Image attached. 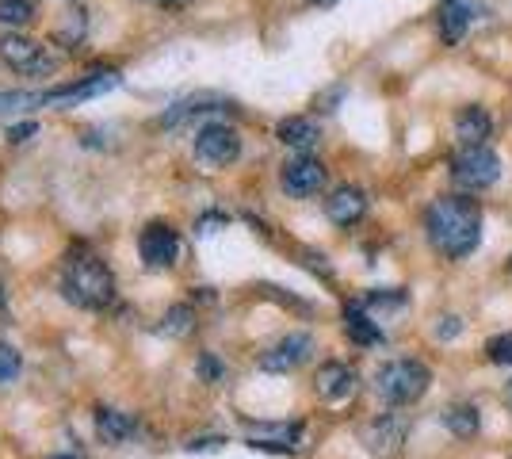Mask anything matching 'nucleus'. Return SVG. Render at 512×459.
Here are the masks:
<instances>
[{
  "label": "nucleus",
  "mask_w": 512,
  "mask_h": 459,
  "mask_svg": "<svg viewBox=\"0 0 512 459\" xmlns=\"http://www.w3.org/2000/svg\"><path fill=\"white\" fill-rule=\"evenodd\" d=\"M425 238L448 261L470 257L482 241V203L470 196L432 199L425 211Z\"/></svg>",
  "instance_id": "nucleus-1"
},
{
  "label": "nucleus",
  "mask_w": 512,
  "mask_h": 459,
  "mask_svg": "<svg viewBox=\"0 0 512 459\" xmlns=\"http://www.w3.org/2000/svg\"><path fill=\"white\" fill-rule=\"evenodd\" d=\"M62 295L81 310H104L115 303V276L96 257H73L62 268Z\"/></svg>",
  "instance_id": "nucleus-2"
},
{
  "label": "nucleus",
  "mask_w": 512,
  "mask_h": 459,
  "mask_svg": "<svg viewBox=\"0 0 512 459\" xmlns=\"http://www.w3.org/2000/svg\"><path fill=\"white\" fill-rule=\"evenodd\" d=\"M375 394L383 398L386 406H413V402H421L428 394V387H432V372H428L425 360H409V356H402V360H386V364H379L375 368Z\"/></svg>",
  "instance_id": "nucleus-3"
},
{
  "label": "nucleus",
  "mask_w": 512,
  "mask_h": 459,
  "mask_svg": "<svg viewBox=\"0 0 512 459\" xmlns=\"http://www.w3.org/2000/svg\"><path fill=\"white\" fill-rule=\"evenodd\" d=\"M119 85V73H92V77H81V81H69V85H58L50 92H31V96H0V108H20V104H31V108H58V104H81V100H92L107 88Z\"/></svg>",
  "instance_id": "nucleus-4"
},
{
  "label": "nucleus",
  "mask_w": 512,
  "mask_h": 459,
  "mask_svg": "<svg viewBox=\"0 0 512 459\" xmlns=\"http://www.w3.org/2000/svg\"><path fill=\"white\" fill-rule=\"evenodd\" d=\"M451 180L463 192H486L501 180V157L490 146H459L451 157Z\"/></svg>",
  "instance_id": "nucleus-5"
},
{
  "label": "nucleus",
  "mask_w": 512,
  "mask_h": 459,
  "mask_svg": "<svg viewBox=\"0 0 512 459\" xmlns=\"http://www.w3.org/2000/svg\"><path fill=\"white\" fill-rule=\"evenodd\" d=\"M192 153L203 169H226L241 157V134L230 123H203L195 131Z\"/></svg>",
  "instance_id": "nucleus-6"
},
{
  "label": "nucleus",
  "mask_w": 512,
  "mask_h": 459,
  "mask_svg": "<svg viewBox=\"0 0 512 459\" xmlns=\"http://www.w3.org/2000/svg\"><path fill=\"white\" fill-rule=\"evenodd\" d=\"M0 62L8 69H16V73H23V77H43V73H54V69H58V58H54L43 43L27 39L20 31H8V35L0 39Z\"/></svg>",
  "instance_id": "nucleus-7"
},
{
  "label": "nucleus",
  "mask_w": 512,
  "mask_h": 459,
  "mask_svg": "<svg viewBox=\"0 0 512 459\" xmlns=\"http://www.w3.org/2000/svg\"><path fill=\"white\" fill-rule=\"evenodd\" d=\"M314 337L310 333H287L279 337L276 345L260 352V372H272V375H287V372H299L302 364H310L314 356Z\"/></svg>",
  "instance_id": "nucleus-8"
},
{
  "label": "nucleus",
  "mask_w": 512,
  "mask_h": 459,
  "mask_svg": "<svg viewBox=\"0 0 512 459\" xmlns=\"http://www.w3.org/2000/svg\"><path fill=\"white\" fill-rule=\"evenodd\" d=\"M245 440L256 452L291 456L302 440V421H245Z\"/></svg>",
  "instance_id": "nucleus-9"
},
{
  "label": "nucleus",
  "mask_w": 512,
  "mask_h": 459,
  "mask_svg": "<svg viewBox=\"0 0 512 459\" xmlns=\"http://www.w3.org/2000/svg\"><path fill=\"white\" fill-rule=\"evenodd\" d=\"M325 176L329 173H325V165H321L318 157L299 153V157H291V161L279 169V188L291 199H310L325 188Z\"/></svg>",
  "instance_id": "nucleus-10"
},
{
  "label": "nucleus",
  "mask_w": 512,
  "mask_h": 459,
  "mask_svg": "<svg viewBox=\"0 0 512 459\" xmlns=\"http://www.w3.org/2000/svg\"><path fill=\"white\" fill-rule=\"evenodd\" d=\"M138 253H142V264L146 268H172L176 257H180V234L172 230L169 222H150L142 234H138Z\"/></svg>",
  "instance_id": "nucleus-11"
},
{
  "label": "nucleus",
  "mask_w": 512,
  "mask_h": 459,
  "mask_svg": "<svg viewBox=\"0 0 512 459\" xmlns=\"http://www.w3.org/2000/svg\"><path fill=\"white\" fill-rule=\"evenodd\" d=\"M406 433H409V421L398 410H390V414H379L375 421H367L360 437L371 456H398V448L406 444Z\"/></svg>",
  "instance_id": "nucleus-12"
},
{
  "label": "nucleus",
  "mask_w": 512,
  "mask_h": 459,
  "mask_svg": "<svg viewBox=\"0 0 512 459\" xmlns=\"http://www.w3.org/2000/svg\"><path fill=\"white\" fill-rule=\"evenodd\" d=\"M367 215V196H363L356 184H341V188H333L329 196H325V219L333 222V226H356V222Z\"/></svg>",
  "instance_id": "nucleus-13"
},
{
  "label": "nucleus",
  "mask_w": 512,
  "mask_h": 459,
  "mask_svg": "<svg viewBox=\"0 0 512 459\" xmlns=\"http://www.w3.org/2000/svg\"><path fill=\"white\" fill-rule=\"evenodd\" d=\"M314 387H318V394L325 402H348L356 394V372L348 364H341V360H329L314 375Z\"/></svg>",
  "instance_id": "nucleus-14"
},
{
  "label": "nucleus",
  "mask_w": 512,
  "mask_h": 459,
  "mask_svg": "<svg viewBox=\"0 0 512 459\" xmlns=\"http://www.w3.org/2000/svg\"><path fill=\"white\" fill-rule=\"evenodd\" d=\"M490 134H493V115L478 104H467L459 108L455 115V138L459 146H490Z\"/></svg>",
  "instance_id": "nucleus-15"
},
{
  "label": "nucleus",
  "mask_w": 512,
  "mask_h": 459,
  "mask_svg": "<svg viewBox=\"0 0 512 459\" xmlns=\"http://www.w3.org/2000/svg\"><path fill=\"white\" fill-rule=\"evenodd\" d=\"M276 138L287 146V150L306 153L321 142V127L314 123V119H306V115H287V119H279Z\"/></svg>",
  "instance_id": "nucleus-16"
},
{
  "label": "nucleus",
  "mask_w": 512,
  "mask_h": 459,
  "mask_svg": "<svg viewBox=\"0 0 512 459\" xmlns=\"http://www.w3.org/2000/svg\"><path fill=\"white\" fill-rule=\"evenodd\" d=\"M474 16H478V4H474V0H448V4L440 8V39L448 46H455L467 35V27L474 23Z\"/></svg>",
  "instance_id": "nucleus-17"
},
{
  "label": "nucleus",
  "mask_w": 512,
  "mask_h": 459,
  "mask_svg": "<svg viewBox=\"0 0 512 459\" xmlns=\"http://www.w3.org/2000/svg\"><path fill=\"white\" fill-rule=\"evenodd\" d=\"M230 108L222 96H211V92H199V96H188V100H176L165 115H161V123L165 127H180L184 119H195V115H211V111H222Z\"/></svg>",
  "instance_id": "nucleus-18"
},
{
  "label": "nucleus",
  "mask_w": 512,
  "mask_h": 459,
  "mask_svg": "<svg viewBox=\"0 0 512 459\" xmlns=\"http://www.w3.org/2000/svg\"><path fill=\"white\" fill-rule=\"evenodd\" d=\"M440 425L448 429L451 437L470 440L478 429H482V414H478V406H474V402H451V406L440 410Z\"/></svg>",
  "instance_id": "nucleus-19"
},
{
  "label": "nucleus",
  "mask_w": 512,
  "mask_h": 459,
  "mask_svg": "<svg viewBox=\"0 0 512 459\" xmlns=\"http://www.w3.org/2000/svg\"><path fill=\"white\" fill-rule=\"evenodd\" d=\"M344 333L356 341V345H363V349H375V345H383V329H379V322L363 310V306H348L344 310Z\"/></svg>",
  "instance_id": "nucleus-20"
},
{
  "label": "nucleus",
  "mask_w": 512,
  "mask_h": 459,
  "mask_svg": "<svg viewBox=\"0 0 512 459\" xmlns=\"http://www.w3.org/2000/svg\"><path fill=\"white\" fill-rule=\"evenodd\" d=\"M130 433H134V417L123 414V410H111V406H100L96 410V437L104 440V444H123V440H130Z\"/></svg>",
  "instance_id": "nucleus-21"
},
{
  "label": "nucleus",
  "mask_w": 512,
  "mask_h": 459,
  "mask_svg": "<svg viewBox=\"0 0 512 459\" xmlns=\"http://www.w3.org/2000/svg\"><path fill=\"white\" fill-rule=\"evenodd\" d=\"M88 35V16L81 12V8H69L62 16V23H58V43L62 46H81Z\"/></svg>",
  "instance_id": "nucleus-22"
},
{
  "label": "nucleus",
  "mask_w": 512,
  "mask_h": 459,
  "mask_svg": "<svg viewBox=\"0 0 512 459\" xmlns=\"http://www.w3.org/2000/svg\"><path fill=\"white\" fill-rule=\"evenodd\" d=\"M195 329V310L188 303H176L165 310V318H161V333H169V337H188Z\"/></svg>",
  "instance_id": "nucleus-23"
},
{
  "label": "nucleus",
  "mask_w": 512,
  "mask_h": 459,
  "mask_svg": "<svg viewBox=\"0 0 512 459\" xmlns=\"http://www.w3.org/2000/svg\"><path fill=\"white\" fill-rule=\"evenodd\" d=\"M23 372V356L16 345H8V341H0V387H12Z\"/></svg>",
  "instance_id": "nucleus-24"
},
{
  "label": "nucleus",
  "mask_w": 512,
  "mask_h": 459,
  "mask_svg": "<svg viewBox=\"0 0 512 459\" xmlns=\"http://www.w3.org/2000/svg\"><path fill=\"white\" fill-rule=\"evenodd\" d=\"M31 16H35V8L27 4V0H0V23L4 27H27L31 23Z\"/></svg>",
  "instance_id": "nucleus-25"
},
{
  "label": "nucleus",
  "mask_w": 512,
  "mask_h": 459,
  "mask_svg": "<svg viewBox=\"0 0 512 459\" xmlns=\"http://www.w3.org/2000/svg\"><path fill=\"white\" fill-rule=\"evenodd\" d=\"M486 360L497 368H509L512 364V333H493L486 341Z\"/></svg>",
  "instance_id": "nucleus-26"
},
{
  "label": "nucleus",
  "mask_w": 512,
  "mask_h": 459,
  "mask_svg": "<svg viewBox=\"0 0 512 459\" xmlns=\"http://www.w3.org/2000/svg\"><path fill=\"white\" fill-rule=\"evenodd\" d=\"M195 372H199V379H203V383H218V379L226 375V368L214 360L211 352H203V356H199V364H195Z\"/></svg>",
  "instance_id": "nucleus-27"
},
{
  "label": "nucleus",
  "mask_w": 512,
  "mask_h": 459,
  "mask_svg": "<svg viewBox=\"0 0 512 459\" xmlns=\"http://www.w3.org/2000/svg\"><path fill=\"white\" fill-rule=\"evenodd\" d=\"M459 333H463V322H459L455 314H444L440 326H436V341H455Z\"/></svg>",
  "instance_id": "nucleus-28"
},
{
  "label": "nucleus",
  "mask_w": 512,
  "mask_h": 459,
  "mask_svg": "<svg viewBox=\"0 0 512 459\" xmlns=\"http://www.w3.org/2000/svg\"><path fill=\"white\" fill-rule=\"evenodd\" d=\"M35 134H39V123H35V119H27V123L8 127V142H27V138H35Z\"/></svg>",
  "instance_id": "nucleus-29"
},
{
  "label": "nucleus",
  "mask_w": 512,
  "mask_h": 459,
  "mask_svg": "<svg viewBox=\"0 0 512 459\" xmlns=\"http://www.w3.org/2000/svg\"><path fill=\"white\" fill-rule=\"evenodd\" d=\"M367 306H406V295L402 291H375V295H367Z\"/></svg>",
  "instance_id": "nucleus-30"
},
{
  "label": "nucleus",
  "mask_w": 512,
  "mask_h": 459,
  "mask_svg": "<svg viewBox=\"0 0 512 459\" xmlns=\"http://www.w3.org/2000/svg\"><path fill=\"white\" fill-rule=\"evenodd\" d=\"M226 215H203V219L195 222V230H199V234H214V230H218V226H226Z\"/></svg>",
  "instance_id": "nucleus-31"
},
{
  "label": "nucleus",
  "mask_w": 512,
  "mask_h": 459,
  "mask_svg": "<svg viewBox=\"0 0 512 459\" xmlns=\"http://www.w3.org/2000/svg\"><path fill=\"white\" fill-rule=\"evenodd\" d=\"M218 444H222V437H192L184 448H188V452H211V448H218Z\"/></svg>",
  "instance_id": "nucleus-32"
},
{
  "label": "nucleus",
  "mask_w": 512,
  "mask_h": 459,
  "mask_svg": "<svg viewBox=\"0 0 512 459\" xmlns=\"http://www.w3.org/2000/svg\"><path fill=\"white\" fill-rule=\"evenodd\" d=\"M142 4H153V8H184L188 0H142Z\"/></svg>",
  "instance_id": "nucleus-33"
},
{
  "label": "nucleus",
  "mask_w": 512,
  "mask_h": 459,
  "mask_svg": "<svg viewBox=\"0 0 512 459\" xmlns=\"http://www.w3.org/2000/svg\"><path fill=\"white\" fill-rule=\"evenodd\" d=\"M505 398H509V406H512V379L505 383Z\"/></svg>",
  "instance_id": "nucleus-34"
},
{
  "label": "nucleus",
  "mask_w": 512,
  "mask_h": 459,
  "mask_svg": "<svg viewBox=\"0 0 512 459\" xmlns=\"http://www.w3.org/2000/svg\"><path fill=\"white\" fill-rule=\"evenodd\" d=\"M50 459H81V456H69V452H62V456H50Z\"/></svg>",
  "instance_id": "nucleus-35"
},
{
  "label": "nucleus",
  "mask_w": 512,
  "mask_h": 459,
  "mask_svg": "<svg viewBox=\"0 0 512 459\" xmlns=\"http://www.w3.org/2000/svg\"><path fill=\"white\" fill-rule=\"evenodd\" d=\"M509 272H512V257H509Z\"/></svg>",
  "instance_id": "nucleus-36"
}]
</instances>
